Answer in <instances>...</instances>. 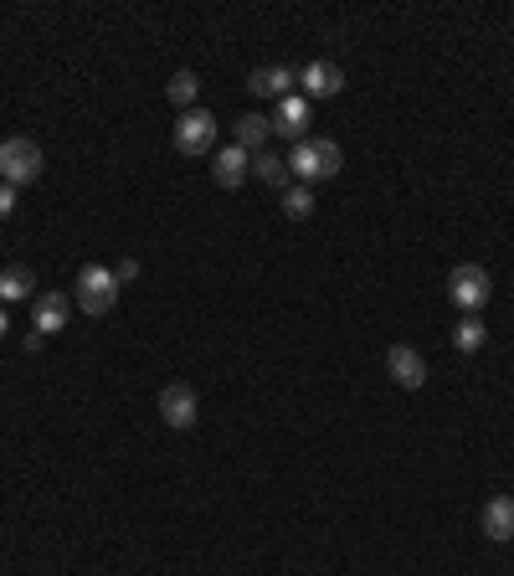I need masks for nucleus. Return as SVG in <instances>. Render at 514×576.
<instances>
[{"instance_id":"obj_1","label":"nucleus","mask_w":514,"mask_h":576,"mask_svg":"<svg viewBox=\"0 0 514 576\" xmlns=\"http://www.w3.org/2000/svg\"><path fill=\"white\" fill-rule=\"evenodd\" d=\"M340 165L345 155L335 139H299L288 155V175H299V180H329V175H340Z\"/></svg>"},{"instance_id":"obj_4","label":"nucleus","mask_w":514,"mask_h":576,"mask_svg":"<svg viewBox=\"0 0 514 576\" xmlns=\"http://www.w3.org/2000/svg\"><path fill=\"white\" fill-rule=\"evenodd\" d=\"M489 294H494V283H489V273H484L479 263H463V268H453V273H448V299H453L463 314L484 309V304H489Z\"/></svg>"},{"instance_id":"obj_9","label":"nucleus","mask_w":514,"mask_h":576,"mask_svg":"<svg viewBox=\"0 0 514 576\" xmlns=\"http://www.w3.org/2000/svg\"><path fill=\"white\" fill-rule=\"evenodd\" d=\"M293 83H299V78H293V67H257L252 72V78H247V88H252V98H288V88Z\"/></svg>"},{"instance_id":"obj_5","label":"nucleus","mask_w":514,"mask_h":576,"mask_svg":"<svg viewBox=\"0 0 514 576\" xmlns=\"http://www.w3.org/2000/svg\"><path fill=\"white\" fill-rule=\"evenodd\" d=\"M211 144H216V119L206 108H191V114L175 119V150L180 155H206Z\"/></svg>"},{"instance_id":"obj_18","label":"nucleus","mask_w":514,"mask_h":576,"mask_svg":"<svg viewBox=\"0 0 514 576\" xmlns=\"http://www.w3.org/2000/svg\"><path fill=\"white\" fill-rule=\"evenodd\" d=\"M309 211H314V196H309V186H293V191L283 196V216H293V222H304Z\"/></svg>"},{"instance_id":"obj_16","label":"nucleus","mask_w":514,"mask_h":576,"mask_svg":"<svg viewBox=\"0 0 514 576\" xmlns=\"http://www.w3.org/2000/svg\"><path fill=\"white\" fill-rule=\"evenodd\" d=\"M453 345H458L463 355H473V350L484 345V324L473 319V314H463V319H458V330H453Z\"/></svg>"},{"instance_id":"obj_10","label":"nucleus","mask_w":514,"mask_h":576,"mask_svg":"<svg viewBox=\"0 0 514 576\" xmlns=\"http://www.w3.org/2000/svg\"><path fill=\"white\" fill-rule=\"evenodd\" d=\"M484 535L499 540V546H504V540H514V499L509 494H494L484 504Z\"/></svg>"},{"instance_id":"obj_20","label":"nucleus","mask_w":514,"mask_h":576,"mask_svg":"<svg viewBox=\"0 0 514 576\" xmlns=\"http://www.w3.org/2000/svg\"><path fill=\"white\" fill-rule=\"evenodd\" d=\"M11 211H16V186H6V180H0V222H6Z\"/></svg>"},{"instance_id":"obj_19","label":"nucleus","mask_w":514,"mask_h":576,"mask_svg":"<svg viewBox=\"0 0 514 576\" xmlns=\"http://www.w3.org/2000/svg\"><path fill=\"white\" fill-rule=\"evenodd\" d=\"M257 175H263L268 186H283V180H288V160H278V155H257Z\"/></svg>"},{"instance_id":"obj_14","label":"nucleus","mask_w":514,"mask_h":576,"mask_svg":"<svg viewBox=\"0 0 514 576\" xmlns=\"http://www.w3.org/2000/svg\"><path fill=\"white\" fill-rule=\"evenodd\" d=\"M232 129H237V150H247V155L257 150V155H263V139L273 134V119H263V114H242Z\"/></svg>"},{"instance_id":"obj_8","label":"nucleus","mask_w":514,"mask_h":576,"mask_svg":"<svg viewBox=\"0 0 514 576\" xmlns=\"http://www.w3.org/2000/svg\"><path fill=\"white\" fill-rule=\"evenodd\" d=\"M299 83H304L309 98H335V93L345 88V72H340L335 62H309V67L299 72Z\"/></svg>"},{"instance_id":"obj_3","label":"nucleus","mask_w":514,"mask_h":576,"mask_svg":"<svg viewBox=\"0 0 514 576\" xmlns=\"http://www.w3.org/2000/svg\"><path fill=\"white\" fill-rule=\"evenodd\" d=\"M114 304H119V283H114V273L98 268V263L78 268V309L98 319V314H108Z\"/></svg>"},{"instance_id":"obj_17","label":"nucleus","mask_w":514,"mask_h":576,"mask_svg":"<svg viewBox=\"0 0 514 576\" xmlns=\"http://www.w3.org/2000/svg\"><path fill=\"white\" fill-rule=\"evenodd\" d=\"M196 88H201V83H196V72H175V78L165 83V98H170V103H191Z\"/></svg>"},{"instance_id":"obj_12","label":"nucleus","mask_w":514,"mask_h":576,"mask_svg":"<svg viewBox=\"0 0 514 576\" xmlns=\"http://www.w3.org/2000/svg\"><path fill=\"white\" fill-rule=\"evenodd\" d=\"M31 314H36V335H57L62 324H67V299L62 294H36Z\"/></svg>"},{"instance_id":"obj_11","label":"nucleus","mask_w":514,"mask_h":576,"mask_svg":"<svg viewBox=\"0 0 514 576\" xmlns=\"http://www.w3.org/2000/svg\"><path fill=\"white\" fill-rule=\"evenodd\" d=\"M273 129L283 134V139H293V144H299L304 139V129H309V98H283L278 103V119H273Z\"/></svg>"},{"instance_id":"obj_2","label":"nucleus","mask_w":514,"mask_h":576,"mask_svg":"<svg viewBox=\"0 0 514 576\" xmlns=\"http://www.w3.org/2000/svg\"><path fill=\"white\" fill-rule=\"evenodd\" d=\"M36 175H42V144L11 134L0 144V180H6V186H31Z\"/></svg>"},{"instance_id":"obj_15","label":"nucleus","mask_w":514,"mask_h":576,"mask_svg":"<svg viewBox=\"0 0 514 576\" xmlns=\"http://www.w3.org/2000/svg\"><path fill=\"white\" fill-rule=\"evenodd\" d=\"M31 288H36V278H31V268H6L0 273V299L6 304H21V299H31Z\"/></svg>"},{"instance_id":"obj_7","label":"nucleus","mask_w":514,"mask_h":576,"mask_svg":"<svg viewBox=\"0 0 514 576\" xmlns=\"http://www.w3.org/2000/svg\"><path fill=\"white\" fill-rule=\"evenodd\" d=\"M160 417H165V427H191L196 422V391L186 381H170L160 391Z\"/></svg>"},{"instance_id":"obj_21","label":"nucleus","mask_w":514,"mask_h":576,"mask_svg":"<svg viewBox=\"0 0 514 576\" xmlns=\"http://www.w3.org/2000/svg\"><path fill=\"white\" fill-rule=\"evenodd\" d=\"M129 278H139V263H134V258H124V263L114 268V283H119V288H124Z\"/></svg>"},{"instance_id":"obj_13","label":"nucleus","mask_w":514,"mask_h":576,"mask_svg":"<svg viewBox=\"0 0 514 576\" xmlns=\"http://www.w3.org/2000/svg\"><path fill=\"white\" fill-rule=\"evenodd\" d=\"M247 150H237V144H232V150H222V155H216V165H211V175H216V186H227V191H237L242 186V180H247Z\"/></svg>"},{"instance_id":"obj_22","label":"nucleus","mask_w":514,"mask_h":576,"mask_svg":"<svg viewBox=\"0 0 514 576\" xmlns=\"http://www.w3.org/2000/svg\"><path fill=\"white\" fill-rule=\"evenodd\" d=\"M6 324H11V319H6V309H0V340H6Z\"/></svg>"},{"instance_id":"obj_6","label":"nucleus","mask_w":514,"mask_h":576,"mask_svg":"<svg viewBox=\"0 0 514 576\" xmlns=\"http://www.w3.org/2000/svg\"><path fill=\"white\" fill-rule=\"evenodd\" d=\"M386 371L396 376V386L422 391V381H427V360H422V350H412V345H391V350H386Z\"/></svg>"}]
</instances>
